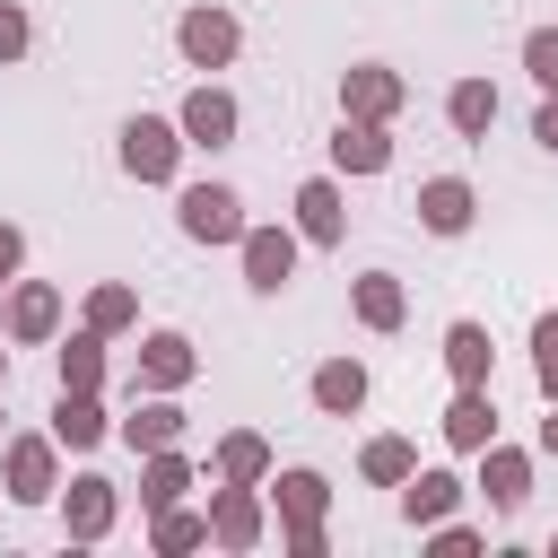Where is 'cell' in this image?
I'll return each instance as SVG.
<instances>
[{
	"label": "cell",
	"instance_id": "e0dca14e",
	"mask_svg": "<svg viewBox=\"0 0 558 558\" xmlns=\"http://www.w3.org/2000/svg\"><path fill=\"white\" fill-rule=\"evenodd\" d=\"M183 488H192V462H183L174 445H157V453H148V471H140V506H148V514H166V506H183Z\"/></svg>",
	"mask_w": 558,
	"mask_h": 558
},
{
	"label": "cell",
	"instance_id": "5bb4252c",
	"mask_svg": "<svg viewBox=\"0 0 558 558\" xmlns=\"http://www.w3.org/2000/svg\"><path fill=\"white\" fill-rule=\"evenodd\" d=\"M9 497L17 506H44L52 497V436H17L9 445Z\"/></svg>",
	"mask_w": 558,
	"mask_h": 558
},
{
	"label": "cell",
	"instance_id": "ac0fdd59",
	"mask_svg": "<svg viewBox=\"0 0 558 558\" xmlns=\"http://www.w3.org/2000/svg\"><path fill=\"white\" fill-rule=\"evenodd\" d=\"M113 532V480H70V541H105Z\"/></svg>",
	"mask_w": 558,
	"mask_h": 558
},
{
	"label": "cell",
	"instance_id": "7402d4cb",
	"mask_svg": "<svg viewBox=\"0 0 558 558\" xmlns=\"http://www.w3.org/2000/svg\"><path fill=\"white\" fill-rule=\"evenodd\" d=\"M96 436H105V410H96V392H61V401H52V445H78V453H87Z\"/></svg>",
	"mask_w": 558,
	"mask_h": 558
},
{
	"label": "cell",
	"instance_id": "836d02e7",
	"mask_svg": "<svg viewBox=\"0 0 558 558\" xmlns=\"http://www.w3.org/2000/svg\"><path fill=\"white\" fill-rule=\"evenodd\" d=\"M436 549H445V558H471V549H480V532H471V523H445V532H436Z\"/></svg>",
	"mask_w": 558,
	"mask_h": 558
},
{
	"label": "cell",
	"instance_id": "d6986e66",
	"mask_svg": "<svg viewBox=\"0 0 558 558\" xmlns=\"http://www.w3.org/2000/svg\"><path fill=\"white\" fill-rule=\"evenodd\" d=\"M445 122H453L462 140H480V131L497 122V87H488V78H453V87H445Z\"/></svg>",
	"mask_w": 558,
	"mask_h": 558
},
{
	"label": "cell",
	"instance_id": "f35d334b",
	"mask_svg": "<svg viewBox=\"0 0 558 558\" xmlns=\"http://www.w3.org/2000/svg\"><path fill=\"white\" fill-rule=\"evenodd\" d=\"M0 384H9V349H0Z\"/></svg>",
	"mask_w": 558,
	"mask_h": 558
},
{
	"label": "cell",
	"instance_id": "e575fe53",
	"mask_svg": "<svg viewBox=\"0 0 558 558\" xmlns=\"http://www.w3.org/2000/svg\"><path fill=\"white\" fill-rule=\"evenodd\" d=\"M288 549L296 558H323V523H288Z\"/></svg>",
	"mask_w": 558,
	"mask_h": 558
},
{
	"label": "cell",
	"instance_id": "1f68e13d",
	"mask_svg": "<svg viewBox=\"0 0 558 558\" xmlns=\"http://www.w3.org/2000/svg\"><path fill=\"white\" fill-rule=\"evenodd\" d=\"M532 375H541V392L558 401V314H541V323H532Z\"/></svg>",
	"mask_w": 558,
	"mask_h": 558
},
{
	"label": "cell",
	"instance_id": "44dd1931",
	"mask_svg": "<svg viewBox=\"0 0 558 558\" xmlns=\"http://www.w3.org/2000/svg\"><path fill=\"white\" fill-rule=\"evenodd\" d=\"M357 401H366V366H357V357H331V366H314V410L349 418Z\"/></svg>",
	"mask_w": 558,
	"mask_h": 558
},
{
	"label": "cell",
	"instance_id": "4316f807",
	"mask_svg": "<svg viewBox=\"0 0 558 558\" xmlns=\"http://www.w3.org/2000/svg\"><path fill=\"white\" fill-rule=\"evenodd\" d=\"M270 488H279V514H288V523H314V514L331 506V480H323V471H279Z\"/></svg>",
	"mask_w": 558,
	"mask_h": 558
},
{
	"label": "cell",
	"instance_id": "d6a6232c",
	"mask_svg": "<svg viewBox=\"0 0 558 558\" xmlns=\"http://www.w3.org/2000/svg\"><path fill=\"white\" fill-rule=\"evenodd\" d=\"M17 52H26V9L0 0V61H17Z\"/></svg>",
	"mask_w": 558,
	"mask_h": 558
},
{
	"label": "cell",
	"instance_id": "ffe728a7",
	"mask_svg": "<svg viewBox=\"0 0 558 558\" xmlns=\"http://www.w3.org/2000/svg\"><path fill=\"white\" fill-rule=\"evenodd\" d=\"M445 366H453V384H488V366H497L488 331L480 323H445Z\"/></svg>",
	"mask_w": 558,
	"mask_h": 558
},
{
	"label": "cell",
	"instance_id": "8fae6325",
	"mask_svg": "<svg viewBox=\"0 0 558 558\" xmlns=\"http://www.w3.org/2000/svg\"><path fill=\"white\" fill-rule=\"evenodd\" d=\"M488 436H497V401H488V384H462L453 410H445V445L453 453H480Z\"/></svg>",
	"mask_w": 558,
	"mask_h": 558
},
{
	"label": "cell",
	"instance_id": "f1b7e54d",
	"mask_svg": "<svg viewBox=\"0 0 558 558\" xmlns=\"http://www.w3.org/2000/svg\"><path fill=\"white\" fill-rule=\"evenodd\" d=\"M131 314H140V296H131V288H96V296H87V331H122Z\"/></svg>",
	"mask_w": 558,
	"mask_h": 558
},
{
	"label": "cell",
	"instance_id": "484cf974",
	"mask_svg": "<svg viewBox=\"0 0 558 558\" xmlns=\"http://www.w3.org/2000/svg\"><path fill=\"white\" fill-rule=\"evenodd\" d=\"M218 480H244V488H262V480H270V445H262L253 427H235V436L218 445Z\"/></svg>",
	"mask_w": 558,
	"mask_h": 558
},
{
	"label": "cell",
	"instance_id": "8d00e7d4",
	"mask_svg": "<svg viewBox=\"0 0 558 558\" xmlns=\"http://www.w3.org/2000/svg\"><path fill=\"white\" fill-rule=\"evenodd\" d=\"M17 262H26V235H17V227H0V279H9Z\"/></svg>",
	"mask_w": 558,
	"mask_h": 558
},
{
	"label": "cell",
	"instance_id": "6da1fadb",
	"mask_svg": "<svg viewBox=\"0 0 558 558\" xmlns=\"http://www.w3.org/2000/svg\"><path fill=\"white\" fill-rule=\"evenodd\" d=\"M174 218H183L192 244H235V235H244V201H235L227 183H183Z\"/></svg>",
	"mask_w": 558,
	"mask_h": 558
},
{
	"label": "cell",
	"instance_id": "52a82bcc",
	"mask_svg": "<svg viewBox=\"0 0 558 558\" xmlns=\"http://www.w3.org/2000/svg\"><path fill=\"white\" fill-rule=\"evenodd\" d=\"M480 497H488L497 514H514V506L532 497V462H523L514 445H497V436L480 445Z\"/></svg>",
	"mask_w": 558,
	"mask_h": 558
},
{
	"label": "cell",
	"instance_id": "ba28073f",
	"mask_svg": "<svg viewBox=\"0 0 558 558\" xmlns=\"http://www.w3.org/2000/svg\"><path fill=\"white\" fill-rule=\"evenodd\" d=\"M174 131H183L192 148H227V140H235V96H227V87H192Z\"/></svg>",
	"mask_w": 558,
	"mask_h": 558
},
{
	"label": "cell",
	"instance_id": "30bf717a",
	"mask_svg": "<svg viewBox=\"0 0 558 558\" xmlns=\"http://www.w3.org/2000/svg\"><path fill=\"white\" fill-rule=\"evenodd\" d=\"M296 235H305V244H340V235H349V209H340V183H331V174L296 183Z\"/></svg>",
	"mask_w": 558,
	"mask_h": 558
},
{
	"label": "cell",
	"instance_id": "3957f363",
	"mask_svg": "<svg viewBox=\"0 0 558 558\" xmlns=\"http://www.w3.org/2000/svg\"><path fill=\"white\" fill-rule=\"evenodd\" d=\"M235 253H244V288H262V296H279L296 279V235L288 227H244Z\"/></svg>",
	"mask_w": 558,
	"mask_h": 558
},
{
	"label": "cell",
	"instance_id": "5b68a950",
	"mask_svg": "<svg viewBox=\"0 0 558 558\" xmlns=\"http://www.w3.org/2000/svg\"><path fill=\"white\" fill-rule=\"evenodd\" d=\"M174 44H183V61H192V70H227L244 35H235V17H227V9H192V17L174 26Z\"/></svg>",
	"mask_w": 558,
	"mask_h": 558
},
{
	"label": "cell",
	"instance_id": "7c38bea8",
	"mask_svg": "<svg viewBox=\"0 0 558 558\" xmlns=\"http://www.w3.org/2000/svg\"><path fill=\"white\" fill-rule=\"evenodd\" d=\"M209 541H227V549H253V541H262V506H253L244 480H227V488L209 497Z\"/></svg>",
	"mask_w": 558,
	"mask_h": 558
},
{
	"label": "cell",
	"instance_id": "cb8c5ba5",
	"mask_svg": "<svg viewBox=\"0 0 558 558\" xmlns=\"http://www.w3.org/2000/svg\"><path fill=\"white\" fill-rule=\"evenodd\" d=\"M357 323L366 331H401V279L392 270H366L357 279Z\"/></svg>",
	"mask_w": 558,
	"mask_h": 558
},
{
	"label": "cell",
	"instance_id": "603a6c76",
	"mask_svg": "<svg viewBox=\"0 0 558 558\" xmlns=\"http://www.w3.org/2000/svg\"><path fill=\"white\" fill-rule=\"evenodd\" d=\"M174 436H183V410H174V401H140V410L122 418V445H131V453H157V445H174Z\"/></svg>",
	"mask_w": 558,
	"mask_h": 558
},
{
	"label": "cell",
	"instance_id": "f546056e",
	"mask_svg": "<svg viewBox=\"0 0 558 558\" xmlns=\"http://www.w3.org/2000/svg\"><path fill=\"white\" fill-rule=\"evenodd\" d=\"M201 541H209V514H183V506L157 514V549H201Z\"/></svg>",
	"mask_w": 558,
	"mask_h": 558
},
{
	"label": "cell",
	"instance_id": "9a60e30c",
	"mask_svg": "<svg viewBox=\"0 0 558 558\" xmlns=\"http://www.w3.org/2000/svg\"><path fill=\"white\" fill-rule=\"evenodd\" d=\"M453 506H462V480H453V471H410V480H401V514H410V523H445Z\"/></svg>",
	"mask_w": 558,
	"mask_h": 558
},
{
	"label": "cell",
	"instance_id": "7a4b0ae2",
	"mask_svg": "<svg viewBox=\"0 0 558 558\" xmlns=\"http://www.w3.org/2000/svg\"><path fill=\"white\" fill-rule=\"evenodd\" d=\"M174 157H183V131L174 122H157V113H131L122 122V166L140 183H174Z\"/></svg>",
	"mask_w": 558,
	"mask_h": 558
},
{
	"label": "cell",
	"instance_id": "83f0119b",
	"mask_svg": "<svg viewBox=\"0 0 558 558\" xmlns=\"http://www.w3.org/2000/svg\"><path fill=\"white\" fill-rule=\"evenodd\" d=\"M357 471H366V480H384V488H401V480H410V471H418V453H410V445H401V436H375V445H366V453H357Z\"/></svg>",
	"mask_w": 558,
	"mask_h": 558
},
{
	"label": "cell",
	"instance_id": "277c9868",
	"mask_svg": "<svg viewBox=\"0 0 558 558\" xmlns=\"http://www.w3.org/2000/svg\"><path fill=\"white\" fill-rule=\"evenodd\" d=\"M410 105V87H401V70H384V61H357L349 78H340V113H357V122H392Z\"/></svg>",
	"mask_w": 558,
	"mask_h": 558
},
{
	"label": "cell",
	"instance_id": "74e56055",
	"mask_svg": "<svg viewBox=\"0 0 558 558\" xmlns=\"http://www.w3.org/2000/svg\"><path fill=\"white\" fill-rule=\"evenodd\" d=\"M541 453H558V401H549V418H541Z\"/></svg>",
	"mask_w": 558,
	"mask_h": 558
},
{
	"label": "cell",
	"instance_id": "4dcf8cb0",
	"mask_svg": "<svg viewBox=\"0 0 558 558\" xmlns=\"http://www.w3.org/2000/svg\"><path fill=\"white\" fill-rule=\"evenodd\" d=\"M523 70L558 96V26H532V35H523Z\"/></svg>",
	"mask_w": 558,
	"mask_h": 558
},
{
	"label": "cell",
	"instance_id": "8992f818",
	"mask_svg": "<svg viewBox=\"0 0 558 558\" xmlns=\"http://www.w3.org/2000/svg\"><path fill=\"white\" fill-rule=\"evenodd\" d=\"M331 166H340V174H384V166H392V131L340 113V131H331Z\"/></svg>",
	"mask_w": 558,
	"mask_h": 558
},
{
	"label": "cell",
	"instance_id": "d590c367",
	"mask_svg": "<svg viewBox=\"0 0 558 558\" xmlns=\"http://www.w3.org/2000/svg\"><path fill=\"white\" fill-rule=\"evenodd\" d=\"M532 140H541V148H549V157H558V96H549V105H541V113H532Z\"/></svg>",
	"mask_w": 558,
	"mask_h": 558
},
{
	"label": "cell",
	"instance_id": "ab89813d",
	"mask_svg": "<svg viewBox=\"0 0 558 558\" xmlns=\"http://www.w3.org/2000/svg\"><path fill=\"white\" fill-rule=\"evenodd\" d=\"M549 558H558V541H549Z\"/></svg>",
	"mask_w": 558,
	"mask_h": 558
},
{
	"label": "cell",
	"instance_id": "4fadbf2b",
	"mask_svg": "<svg viewBox=\"0 0 558 558\" xmlns=\"http://www.w3.org/2000/svg\"><path fill=\"white\" fill-rule=\"evenodd\" d=\"M140 384H148V392L192 384V340H183V331H148V340H140Z\"/></svg>",
	"mask_w": 558,
	"mask_h": 558
},
{
	"label": "cell",
	"instance_id": "2e32d148",
	"mask_svg": "<svg viewBox=\"0 0 558 558\" xmlns=\"http://www.w3.org/2000/svg\"><path fill=\"white\" fill-rule=\"evenodd\" d=\"M61 331V296L44 288V279H26L17 296H9V340H52Z\"/></svg>",
	"mask_w": 558,
	"mask_h": 558
},
{
	"label": "cell",
	"instance_id": "9c48e42d",
	"mask_svg": "<svg viewBox=\"0 0 558 558\" xmlns=\"http://www.w3.org/2000/svg\"><path fill=\"white\" fill-rule=\"evenodd\" d=\"M471 209H480V201H471L462 174H427V183H418V227H427V235H462Z\"/></svg>",
	"mask_w": 558,
	"mask_h": 558
},
{
	"label": "cell",
	"instance_id": "d4e9b609",
	"mask_svg": "<svg viewBox=\"0 0 558 558\" xmlns=\"http://www.w3.org/2000/svg\"><path fill=\"white\" fill-rule=\"evenodd\" d=\"M96 384H105V331L61 340V392H96Z\"/></svg>",
	"mask_w": 558,
	"mask_h": 558
}]
</instances>
